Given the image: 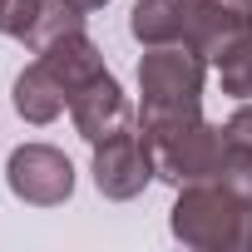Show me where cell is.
Instances as JSON below:
<instances>
[{
	"label": "cell",
	"mask_w": 252,
	"mask_h": 252,
	"mask_svg": "<svg viewBox=\"0 0 252 252\" xmlns=\"http://www.w3.org/2000/svg\"><path fill=\"white\" fill-rule=\"evenodd\" d=\"M168 227L183 247L198 252H252V198L232 193L227 183H188L173 198Z\"/></svg>",
	"instance_id": "cell-1"
},
{
	"label": "cell",
	"mask_w": 252,
	"mask_h": 252,
	"mask_svg": "<svg viewBox=\"0 0 252 252\" xmlns=\"http://www.w3.org/2000/svg\"><path fill=\"white\" fill-rule=\"evenodd\" d=\"M149 149H154V168H158V178L173 183V188H188V183H208V178H218L222 154H227V139H222V124L193 119L188 129L163 134V139H154Z\"/></svg>",
	"instance_id": "cell-2"
},
{
	"label": "cell",
	"mask_w": 252,
	"mask_h": 252,
	"mask_svg": "<svg viewBox=\"0 0 252 252\" xmlns=\"http://www.w3.org/2000/svg\"><path fill=\"white\" fill-rule=\"evenodd\" d=\"M154 178H158L154 149H149V139L139 134V124H134V129H124V134H114V139H104V144H94V188H99L104 198L129 203V198H139Z\"/></svg>",
	"instance_id": "cell-3"
},
{
	"label": "cell",
	"mask_w": 252,
	"mask_h": 252,
	"mask_svg": "<svg viewBox=\"0 0 252 252\" xmlns=\"http://www.w3.org/2000/svg\"><path fill=\"white\" fill-rule=\"evenodd\" d=\"M5 183L30 208H60L74 193V163L50 144H20L5 163Z\"/></svg>",
	"instance_id": "cell-4"
},
{
	"label": "cell",
	"mask_w": 252,
	"mask_h": 252,
	"mask_svg": "<svg viewBox=\"0 0 252 252\" xmlns=\"http://www.w3.org/2000/svg\"><path fill=\"white\" fill-rule=\"evenodd\" d=\"M69 119H74V129H79L84 144H104V139H114V134H124V129L139 124V114L129 109V94L119 89V79L109 69L99 79H89L69 99Z\"/></svg>",
	"instance_id": "cell-5"
},
{
	"label": "cell",
	"mask_w": 252,
	"mask_h": 252,
	"mask_svg": "<svg viewBox=\"0 0 252 252\" xmlns=\"http://www.w3.org/2000/svg\"><path fill=\"white\" fill-rule=\"evenodd\" d=\"M178 10H183V45H193L208 64H218L252 35V20L227 10L222 0H178Z\"/></svg>",
	"instance_id": "cell-6"
},
{
	"label": "cell",
	"mask_w": 252,
	"mask_h": 252,
	"mask_svg": "<svg viewBox=\"0 0 252 252\" xmlns=\"http://www.w3.org/2000/svg\"><path fill=\"white\" fill-rule=\"evenodd\" d=\"M10 104L25 124H55L64 109H69V89L55 79V69L35 55V64H25L15 74V89H10Z\"/></svg>",
	"instance_id": "cell-7"
},
{
	"label": "cell",
	"mask_w": 252,
	"mask_h": 252,
	"mask_svg": "<svg viewBox=\"0 0 252 252\" xmlns=\"http://www.w3.org/2000/svg\"><path fill=\"white\" fill-rule=\"evenodd\" d=\"M40 60L55 69V79L69 89V99H74L89 79H99V74H104V55H99V45H94L84 30H69V35L50 40V45L40 50Z\"/></svg>",
	"instance_id": "cell-8"
},
{
	"label": "cell",
	"mask_w": 252,
	"mask_h": 252,
	"mask_svg": "<svg viewBox=\"0 0 252 252\" xmlns=\"http://www.w3.org/2000/svg\"><path fill=\"white\" fill-rule=\"evenodd\" d=\"M129 35L154 50V45H178L183 40V10L178 0H139L134 15H129Z\"/></svg>",
	"instance_id": "cell-9"
},
{
	"label": "cell",
	"mask_w": 252,
	"mask_h": 252,
	"mask_svg": "<svg viewBox=\"0 0 252 252\" xmlns=\"http://www.w3.org/2000/svg\"><path fill=\"white\" fill-rule=\"evenodd\" d=\"M69 30H84V15H79L74 5H64V0H45V10H40V20H35V30H30L25 50H30V55H40L50 40H60V35H69Z\"/></svg>",
	"instance_id": "cell-10"
},
{
	"label": "cell",
	"mask_w": 252,
	"mask_h": 252,
	"mask_svg": "<svg viewBox=\"0 0 252 252\" xmlns=\"http://www.w3.org/2000/svg\"><path fill=\"white\" fill-rule=\"evenodd\" d=\"M218 84H222V94H232V99H252V35L218 60Z\"/></svg>",
	"instance_id": "cell-11"
},
{
	"label": "cell",
	"mask_w": 252,
	"mask_h": 252,
	"mask_svg": "<svg viewBox=\"0 0 252 252\" xmlns=\"http://www.w3.org/2000/svg\"><path fill=\"white\" fill-rule=\"evenodd\" d=\"M45 10V0H0V35H10V40H30L35 20Z\"/></svg>",
	"instance_id": "cell-12"
},
{
	"label": "cell",
	"mask_w": 252,
	"mask_h": 252,
	"mask_svg": "<svg viewBox=\"0 0 252 252\" xmlns=\"http://www.w3.org/2000/svg\"><path fill=\"white\" fill-rule=\"evenodd\" d=\"M222 139L237 144V149H252V99H242V109L222 124Z\"/></svg>",
	"instance_id": "cell-13"
},
{
	"label": "cell",
	"mask_w": 252,
	"mask_h": 252,
	"mask_svg": "<svg viewBox=\"0 0 252 252\" xmlns=\"http://www.w3.org/2000/svg\"><path fill=\"white\" fill-rule=\"evenodd\" d=\"M64 5H74L79 15H94V10H104V5H109V0H64Z\"/></svg>",
	"instance_id": "cell-14"
},
{
	"label": "cell",
	"mask_w": 252,
	"mask_h": 252,
	"mask_svg": "<svg viewBox=\"0 0 252 252\" xmlns=\"http://www.w3.org/2000/svg\"><path fill=\"white\" fill-rule=\"evenodd\" d=\"M222 5H227V10H237V15H247V20H252V0H222Z\"/></svg>",
	"instance_id": "cell-15"
}]
</instances>
